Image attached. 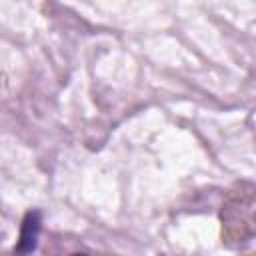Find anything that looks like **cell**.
Listing matches in <instances>:
<instances>
[{
	"mask_svg": "<svg viewBox=\"0 0 256 256\" xmlns=\"http://www.w3.org/2000/svg\"><path fill=\"white\" fill-rule=\"evenodd\" d=\"M40 224H42V214H40L38 210H32V212L26 214V218H24V222H22L20 242H18V246H16V252H32V250L36 248Z\"/></svg>",
	"mask_w": 256,
	"mask_h": 256,
	"instance_id": "6da1fadb",
	"label": "cell"
}]
</instances>
